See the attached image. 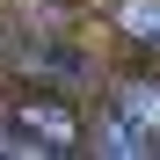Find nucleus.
I'll return each instance as SVG.
<instances>
[{"mask_svg":"<svg viewBox=\"0 0 160 160\" xmlns=\"http://www.w3.org/2000/svg\"><path fill=\"white\" fill-rule=\"evenodd\" d=\"M117 29H124L131 44L160 51V0H124V8H117Z\"/></svg>","mask_w":160,"mask_h":160,"instance_id":"obj_1","label":"nucleus"}]
</instances>
